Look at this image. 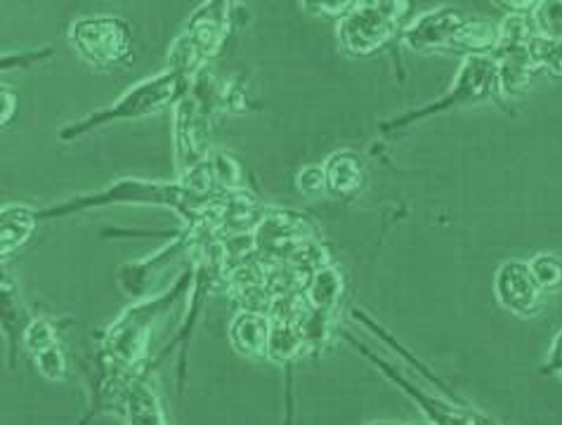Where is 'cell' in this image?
Segmentation results:
<instances>
[{
    "mask_svg": "<svg viewBox=\"0 0 562 425\" xmlns=\"http://www.w3.org/2000/svg\"><path fill=\"white\" fill-rule=\"evenodd\" d=\"M225 194V192H223ZM217 199L221 197H204L194 189L178 182H151L139 178L119 180L112 187L102 189L98 194L76 197L71 201L59 203V206L45 209L38 213V220L48 217H65L71 213H81L88 209H104L116 206V203H135V206H161L178 213L187 227H196L201 223H215Z\"/></svg>",
    "mask_w": 562,
    "mask_h": 425,
    "instance_id": "1",
    "label": "cell"
},
{
    "mask_svg": "<svg viewBox=\"0 0 562 425\" xmlns=\"http://www.w3.org/2000/svg\"><path fill=\"white\" fill-rule=\"evenodd\" d=\"M194 281V258L192 270L184 272L170 291L149 298V301L128 307L106 331L102 345V365L119 373L137 376L149 355L151 328L161 320V314L173 307L184 293H190V283Z\"/></svg>",
    "mask_w": 562,
    "mask_h": 425,
    "instance_id": "2",
    "label": "cell"
},
{
    "mask_svg": "<svg viewBox=\"0 0 562 425\" xmlns=\"http://www.w3.org/2000/svg\"><path fill=\"white\" fill-rule=\"evenodd\" d=\"M192 81L194 78L190 76L166 69L164 74H156L147 78V81H139L137 86H133L128 92H123L112 107L100 109V112L90 114L76 123H69L67 128L59 131V139L74 142L78 137H83L86 133L100 128V125L159 114L168 107H176L184 94L190 92Z\"/></svg>",
    "mask_w": 562,
    "mask_h": 425,
    "instance_id": "3",
    "label": "cell"
},
{
    "mask_svg": "<svg viewBox=\"0 0 562 425\" xmlns=\"http://www.w3.org/2000/svg\"><path fill=\"white\" fill-rule=\"evenodd\" d=\"M225 100V88L206 69L194 76L190 92L176 104V164L184 176L211 159V119Z\"/></svg>",
    "mask_w": 562,
    "mask_h": 425,
    "instance_id": "4",
    "label": "cell"
},
{
    "mask_svg": "<svg viewBox=\"0 0 562 425\" xmlns=\"http://www.w3.org/2000/svg\"><path fill=\"white\" fill-rule=\"evenodd\" d=\"M412 3L407 0H362L338 22V43L352 57H371L400 38L407 26Z\"/></svg>",
    "mask_w": 562,
    "mask_h": 425,
    "instance_id": "5",
    "label": "cell"
},
{
    "mask_svg": "<svg viewBox=\"0 0 562 425\" xmlns=\"http://www.w3.org/2000/svg\"><path fill=\"white\" fill-rule=\"evenodd\" d=\"M229 3L211 0L194 10L187 29L176 38L168 53V69L194 78L223 51L229 29Z\"/></svg>",
    "mask_w": 562,
    "mask_h": 425,
    "instance_id": "6",
    "label": "cell"
},
{
    "mask_svg": "<svg viewBox=\"0 0 562 425\" xmlns=\"http://www.w3.org/2000/svg\"><path fill=\"white\" fill-rule=\"evenodd\" d=\"M496 92V61L492 55L485 57H463L459 74L454 78V83L435 102L412 109V112H404L400 116H393L381 123L383 133H395L400 128H407V125H414L418 121H424L428 116H437L451 112L457 107H471L490 100Z\"/></svg>",
    "mask_w": 562,
    "mask_h": 425,
    "instance_id": "7",
    "label": "cell"
},
{
    "mask_svg": "<svg viewBox=\"0 0 562 425\" xmlns=\"http://www.w3.org/2000/svg\"><path fill=\"white\" fill-rule=\"evenodd\" d=\"M74 51L95 69H119L133 55L131 26L119 18H81L69 29Z\"/></svg>",
    "mask_w": 562,
    "mask_h": 425,
    "instance_id": "8",
    "label": "cell"
},
{
    "mask_svg": "<svg viewBox=\"0 0 562 425\" xmlns=\"http://www.w3.org/2000/svg\"><path fill=\"white\" fill-rule=\"evenodd\" d=\"M319 236L317 225L295 211H270L254 232L258 256L270 265L289 262L303 242Z\"/></svg>",
    "mask_w": 562,
    "mask_h": 425,
    "instance_id": "9",
    "label": "cell"
},
{
    "mask_svg": "<svg viewBox=\"0 0 562 425\" xmlns=\"http://www.w3.org/2000/svg\"><path fill=\"white\" fill-rule=\"evenodd\" d=\"M340 336L346 338L359 355L367 357L371 365L387 378L390 383H395L404 392V395L414 400L420 412L428 416V423H432V425H473V418H471V412H468V409L454 404V400H442V398L428 395L424 388H418L416 383L409 381L407 376L400 373L393 365H387L385 359H381L379 355H373L364 343H359L357 338H352L348 331H340Z\"/></svg>",
    "mask_w": 562,
    "mask_h": 425,
    "instance_id": "10",
    "label": "cell"
},
{
    "mask_svg": "<svg viewBox=\"0 0 562 425\" xmlns=\"http://www.w3.org/2000/svg\"><path fill=\"white\" fill-rule=\"evenodd\" d=\"M494 293L496 301L502 303L504 310H508L515 317H537L543 307V291L535 281L532 272H529L527 262L508 260L496 270L494 277Z\"/></svg>",
    "mask_w": 562,
    "mask_h": 425,
    "instance_id": "11",
    "label": "cell"
},
{
    "mask_svg": "<svg viewBox=\"0 0 562 425\" xmlns=\"http://www.w3.org/2000/svg\"><path fill=\"white\" fill-rule=\"evenodd\" d=\"M465 20V14L457 8H437L424 12L402 29L400 43L414 53L449 51L451 41H454L457 31L463 26Z\"/></svg>",
    "mask_w": 562,
    "mask_h": 425,
    "instance_id": "12",
    "label": "cell"
},
{
    "mask_svg": "<svg viewBox=\"0 0 562 425\" xmlns=\"http://www.w3.org/2000/svg\"><path fill=\"white\" fill-rule=\"evenodd\" d=\"M112 412H119L128 425H168L159 395L139 376H128L121 383Z\"/></svg>",
    "mask_w": 562,
    "mask_h": 425,
    "instance_id": "13",
    "label": "cell"
},
{
    "mask_svg": "<svg viewBox=\"0 0 562 425\" xmlns=\"http://www.w3.org/2000/svg\"><path fill=\"white\" fill-rule=\"evenodd\" d=\"M270 211L254 197L237 189V192H225L217 199V213H215V232L217 234H254L256 227L262 223V217Z\"/></svg>",
    "mask_w": 562,
    "mask_h": 425,
    "instance_id": "14",
    "label": "cell"
},
{
    "mask_svg": "<svg viewBox=\"0 0 562 425\" xmlns=\"http://www.w3.org/2000/svg\"><path fill=\"white\" fill-rule=\"evenodd\" d=\"M496 61V90L506 98H522L532 88V78L537 74L529 47H496L492 53Z\"/></svg>",
    "mask_w": 562,
    "mask_h": 425,
    "instance_id": "15",
    "label": "cell"
},
{
    "mask_svg": "<svg viewBox=\"0 0 562 425\" xmlns=\"http://www.w3.org/2000/svg\"><path fill=\"white\" fill-rule=\"evenodd\" d=\"M229 343L246 359H268V340H270V320L265 314L237 312L229 322Z\"/></svg>",
    "mask_w": 562,
    "mask_h": 425,
    "instance_id": "16",
    "label": "cell"
},
{
    "mask_svg": "<svg viewBox=\"0 0 562 425\" xmlns=\"http://www.w3.org/2000/svg\"><path fill=\"white\" fill-rule=\"evenodd\" d=\"M326 176V192L334 199L348 201L355 199L364 187V166L355 152H338L331 154L324 164Z\"/></svg>",
    "mask_w": 562,
    "mask_h": 425,
    "instance_id": "17",
    "label": "cell"
},
{
    "mask_svg": "<svg viewBox=\"0 0 562 425\" xmlns=\"http://www.w3.org/2000/svg\"><path fill=\"white\" fill-rule=\"evenodd\" d=\"M38 213L26 206H18V203H5L3 213H0V254L3 258H10L12 250L22 248L31 234L36 230Z\"/></svg>",
    "mask_w": 562,
    "mask_h": 425,
    "instance_id": "18",
    "label": "cell"
},
{
    "mask_svg": "<svg viewBox=\"0 0 562 425\" xmlns=\"http://www.w3.org/2000/svg\"><path fill=\"white\" fill-rule=\"evenodd\" d=\"M498 41V26L482 18H468L451 41L449 53H461L465 57L492 55Z\"/></svg>",
    "mask_w": 562,
    "mask_h": 425,
    "instance_id": "19",
    "label": "cell"
},
{
    "mask_svg": "<svg viewBox=\"0 0 562 425\" xmlns=\"http://www.w3.org/2000/svg\"><path fill=\"white\" fill-rule=\"evenodd\" d=\"M342 289H346V279H342V272L338 267L329 265L322 267L315 275H312L305 298L307 303L312 305V310H319L326 314H334L338 307V301L342 295Z\"/></svg>",
    "mask_w": 562,
    "mask_h": 425,
    "instance_id": "20",
    "label": "cell"
},
{
    "mask_svg": "<svg viewBox=\"0 0 562 425\" xmlns=\"http://www.w3.org/2000/svg\"><path fill=\"white\" fill-rule=\"evenodd\" d=\"M270 320V317H268ZM307 350L303 324L291 322H272L270 320V340H268V359L274 365H289L301 353Z\"/></svg>",
    "mask_w": 562,
    "mask_h": 425,
    "instance_id": "21",
    "label": "cell"
},
{
    "mask_svg": "<svg viewBox=\"0 0 562 425\" xmlns=\"http://www.w3.org/2000/svg\"><path fill=\"white\" fill-rule=\"evenodd\" d=\"M529 59L537 71H549L555 78H562V41H551L543 36H535L529 43Z\"/></svg>",
    "mask_w": 562,
    "mask_h": 425,
    "instance_id": "22",
    "label": "cell"
},
{
    "mask_svg": "<svg viewBox=\"0 0 562 425\" xmlns=\"http://www.w3.org/2000/svg\"><path fill=\"white\" fill-rule=\"evenodd\" d=\"M527 267L543 293H558L562 289V260L553 254H537Z\"/></svg>",
    "mask_w": 562,
    "mask_h": 425,
    "instance_id": "23",
    "label": "cell"
},
{
    "mask_svg": "<svg viewBox=\"0 0 562 425\" xmlns=\"http://www.w3.org/2000/svg\"><path fill=\"white\" fill-rule=\"evenodd\" d=\"M537 34L551 41H562V0H539L532 10Z\"/></svg>",
    "mask_w": 562,
    "mask_h": 425,
    "instance_id": "24",
    "label": "cell"
},
{
    "mask_svg": "<svg viewBox=\"0 0 562 425\" xmlns=\"http://www.w3.org/2000/svg\"><path fill=\"white\" fill-rule=\"evenodd\" d=\"M234 301L241 307V312H254V314H265L268 317L270 307L274 303V295L268 291L265 283H246V287L232 289Z\"/></svg>",
    "mask_w": 562,
    "mask_h": 425,
    "instance_id": "25",
    "label": "cell"
},
{
    "mask_svg": "<svg viewBox=\"0 0 562 425\" xmlns=\"http://www.w3.org/2000/svg\"><path fill=\"white\" fill-rule=\"evenodd\" d=\"M211 170L213 178L221 187V192H237V189H244V180H241V168L239 164L232 159L229 154L225 152H213L211 154Z\"/></svg>",
    "mask_w": 562,
    "mask_h": 425,
    "instance_id": "26",
    "label": "cell"
},
{
    "mask_svg": "<svg viewBox=\"0 0 562 425\" xmlns=\"http://www.w3.org/2000/svg\"><path fill=\"white\" fill-rule=\"evenodd\" d=\"M22 343H24V348L36 357L38 353L57 345V328L50 320H45V317L31 320L22 334Z\"/></svg>",
    "mask_w": 562,
    "mask_h": 425,
    "instance_id": "27",
    "label": "cell"
},
{
    "mask_svg": "<svg viewBox=\"0 0 562 425\" xmlns=\"http://www.w3.org/2000/svg\"><path fill=\"white\" fill-rule=\"evenodd\" d=\"M34 359H36L38 371L45 378H50V381H65L67 378V359H65V353H61V348H59V343L53 345V348H48V350L38 353Z\"/></svg>",
    "mask_w": 562,
    "mask_h": 425,
    "instance_id": "28",
    "label": "cell"
},
{
    "mask_svg": "<svg viewBox=\"0 0 562 425\" xmlns=\"http://www.w3.org/2000/svg\"><path fill=\"white\" fill-rule=\"evenodd\" d=\"M299 189L301 194L307 197V199H319L326 192V176H324V166H305L301 172H299Z\"/></svg>",
    "mask_w": 562,
    "mask_h": 425,
    "instance_id": "29",
    "label": "cell"
},
{
    "mask_svg": "<svg viewBox=\"0 0 562 425\" xmlns=\"http://www.w3.org/2000/svg\"><path fill=\"white\" fill-rule=\"evenodd\" d=\"M303 8H310V12H317L322 18H331V20H342L346 14L355 8L352 0H346V3H303Z\"/></svg>",
    "mask_w": 562,
    "mask_h": 425,
    "instance_id": "30",
    "label": "cell"
},
{
    "mask_svg": "<svg viewBox=\"0 0 562 425\" xmlns=\"http://www.w3.org/2000/svg\"><path fill=\"white\" fill-rule=\"evenodd\" d=\"M541 373L543 376H555V373L562 376V328L558 331V336L551 343V350H549V357H546V361H543Z\"/></svg>",
    "mask_w": 562,
    "mask_h": 425,
    "instance_id": "31",
    "label": "cell"
},
{
    "mask_svg": "<svg viewBox=\"0 0 562 425\" xmlns=\"http://www.w3.org/2000/svg\"><path fill=\"white\" fill-rule=\"evenodd\" d=\"M53 53L50 51H41V53H20V55H5L3 57V69H12V65H20V69L36 67L38 61L48 59Z\"/></svg>",
    "mask_w": 562,
    "mask_h": 425,
    "instance_id": "32",
    "label": "cell"
},
{
    "mask_svg": "<svg viewBox=\"0 0 562 425\" xmlns=\"http://www.w3.org/2000/svg\"><path fill=\"white\" fill-rule=\"evenodd\" d=\"M0 98H3V125H8L14 114V109H18V94H14L8 86H3V90H0Z\"/></svg>",
    "mask_w": 562,
    "mask_h": 425,
    "instance_id": "33",
    "label": "cell"
},
{
    "mask_svg": "<svg viewBox=\"0 0 562 425\" xmlns=\"http://www.w3.org/2000/svg\"><path fill=\"white\" fill-rule=\"evenodd\" d=\"M367 425H400V423H393V421H373V423H367Z\"/></svg>",
    "mask_w": 562,
    "mask_h": 425,
    "instance_id": "34",
    "label": "cell"
},
{
    "mask_svg": "<svg viewBox=\"0 0 562 425\" xmlns=\"http://www.w3.org/2000/svg\"><path fill=\"white\" fill-rule=\"evenodd\" d=\"M409 425H432V423H428V421H424V423H409Z\"/></svg>",
    "mask_w": 562,
    "mask_h": 425,
    "instance_id": "35",
    "label": "cell"
},
{
    "mask_svg": "<svg viewBox=\"0 0 562 425\" xmlns=\"http://www.w3.org/2000/svg\"><path fill=\"white\" fill-rule=\"evenodd\" d=\"M490 425H494V423H492V421H490Z\"/></svg>",
    "mask_w": 562,
    "mask_h": 425,
    "instance_id": "36",
    "label": "cell"
}]
</instances>
